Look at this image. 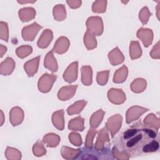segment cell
I'll return each mask as SVG.
<instances>
[{
  "mask_svg": "<svg viewBox=\"0 0 160 160\" xmlns=\"http://www.w3.org/2000/svg\"><path fill=\"white\" fill-rule=\"evenodd\" d=\"M156 11H157V12H156V14H157V17H158V19L159 20V4H158V6H157V7H156Z\"/></svg>",
  "mask_w": 160,
  "mask_h": 160,
  "instance_id": "f907efd6",
  "label": "cell"
},
{
  "mask_svg": "<svg viewBox=\"0 0 160 160\" xmlns=\"http://www.w3.org/2000/svg\"><path fill=\"white\" fill-rule=\"evenodd\" d=\"M80 153V149H73L67 146H62L61 154L64 159H73L76 158Z\"/></svg>",
  "mask_w": 160,
  "mask_h": 160,
  "instance_id": "cb8c5ba5",
  "label": "cell"
},
{
  "mask_svg": "<svg viewBox=\"0 0 160 160\" xmlns=\"http://www.w3.org/2000/svg\"><path fill=\"white\" fill-rule=\"evenodd\" d=\"M40 56H37L24 63V69L29 77L33 76L38 71Z\"/></svg>",
  "mask_w": 160,
  "mask_h": 160,
  "instance_id": "7c38bea8",
  "label": "cell"
},
{
  "mask_svg": "<svg viewBox=\"0 0 160 160\" xmlns=\"http://www.w3.org/2000/svg\"><path fill=\"white\" fill-rule=\"evenodd\" d=\"M137 37L141 40L144 46L146 48L149 47L152 42L153 32L148 28H141L137 31Z\"/></svg>",
  "mask_w": 160,
  "mask_h": 160,
  "instance_id": "52a82bcc",
  "label": "cell"
},
{
  "mask_svg": "<svg viewBox=\"0 0 160 160\" xmlns=\"http://www.w3.org/2000/svg\"><path fill=\"white\" fill-rule=\"evenodd\" d=\"M112 154L115 158L120 160H126L129 158V155L126 152H120L116 147H114L112 149Z\"/></svg>",
  "mask_w": 160,
  "mask_h": 160,
  "instance_id": "b9f144b4",
  "label": "cell"
},
{
  "mask_svg": "<svg viewBox=\"0 0 160 160\" xmlns=\"http://www.w3.org/2000/svg\"><path fill=\"white\" fill-rule=\"evenodd\" d=\"M142 55V50L138 41H131L129 46V56L131 59H136Z\"/></svg>",
  "mask_w": 160,
  "mask_h": 160,
  "instance_id": "f1b7e54d",
  "label": "cell"
},
{
  "mask_svg": "<svg viewBox=\"0 0 160 160\" xmlns=\"http://www.w3.org/2000/svg\"><path fill=\"white\" fill-rule=\"evenodd\" d=\"M56 78L57 76L53 74H44L38 81V87L39 91L43 93H46L50 91L53 83L56 79Z\"/></svg>",
  "mask_w": 160,
  "mask_h": 160,
  "instance_id": "7a4b0ae2",
  "label": "cell"
},
{
  "mask_svg": "<svg viewBox=\"0 0 160 160\" xmlns=\"http://www.w3.org/2000/svg\"><path fill=\"white\" fill-rule=\"evenodd\" d=\"M77 88V85L66 86L61 88L58 92V98L61 101L69 100L74 96Z\"/></svg>",
  "mask_w": 160,
  "mask_h": 160,
  "instance_id": "30bf717a",
  "label": "cell"
},
{
  "mask_svg": "<svg viewBox=\"0 0 160 160\" xmlns=\"http://www.w3.org/2000/svg\"><path fill=\"white\" fill-rule=\"evenodd\" d=\"M122 117L119 114H114L108 119L106 128H107L108 131L110 132L112 138H113L120 129L122 125Z\"/></svg>",
  "mask_w": 160,
  "mask_h": 160,
  "instance_id": "3957f363",
  "label": "cell"
},
{
  "mask_svg": "<svg viewBox=\"0 0 160 160\" xmlns=\"http://www.w3.org/2000/svg\"><path fill=\"white\" fill-rule=\"evenodd\" d=\"M107 1L103 0L96 1L92 6V11L96 13H102L106 11Z\"/></svg>",
  "mask_w": 160,
  "mask_h": 160,
  "instance_id": "836d02e7",
  "label": "cell"
},
{
  "mask_svg": "<svg viewBox=\"0 0 160 160\" xmlns=\"http://www.w3.org/2000/svg\"><path fill=\"white\" fill-rule=\"evenodd\" d=\"M137 132H136V133H137ZM136 133L134 134V136H135L134 137H133L132 139H131L130 140H129L127 142L126 146L128 148H132V147L134 146L142 139V135L141 134H136Z\"/></svg>",
  "mask_w": 160,
  "mask_h": 160,
  "instance_id": "7bdbcfd3",
  "label": "cell"
},
{
  "mask_svg": "<svg viewBox=\"0 0 160 160\" xmlns=\"http://www.w3.org/2000/svg\"><path fill=\"white\" fill-rule=\"evenodd\" d=\"M159 147V144L157 141H152L146 144L142 148V151L144 152H151L156 151Z\"/></svg>",
  "mask_w": 160,
  "mask_h": 160,
  "instance_id": "60d3db41",
  "label": "cell"
},
{
  "mask_svg": "<svg viewBox=\"0 0 160 160\" xmlns=\"http://www.w3.org/2000/svg\"><path fill=\"white\" fill-rule=\"evenodd\" d=\"M32 51V48L31 46L22 45L18 47L16 49V53L19 58L23 59L28 56L30 54H31Z\"/></svg>",
  "mask_w": 160,
  "mask_h": 160,
  "instance_id": "d6a6232c",
  "label": "cell"
},
{
  "mask_svg": "<svg viewBox=\"0 0 160 160\" xmlns=\"http://www.w3.org/2000/svg\"><path fill=\"white\" fill-rule=\"evenodd\" d=\"M104 114L105 112L104 111H102V109H99L92 114L89 121L90 126H91V128H96L99 126L104 118Z\"/></svg>",
  "mask_w": 160,
  "mask_h": 160,
  "instance_id": "4dcf8cb0",
  "label": "cell"
},
{
  "mask_svg": "<svg viewBox=\"0 0 160 160\" xmlns=\"http://www.w3.org/2000/svg\"><path fill=\"white\" fill-rule=\"evenodd\" d=\"M69 45L70 42L69 39L66 37L61 36L56 40L52 49L55 52L62 54L68 50Z\"/></svg>",
  "mask_w": 160,
  "mask_h": 160,
  "instance_id": "8fae6325",
  "label": "cell"
},
{
  "mask_svg": "<svg viewBox=\"0 0 160 160\" xmlns=\"http://www.w3.org/2000/svg\"><path fill=\"white\" fill-rule=\"evenodd\" d=\"M68 138L69 142L73 145L76 146H79L82 144V141L79 134L75 132H72L69 133Z\"/></svg>",
  "mask_w": 160,
  "mask_h": 160,
  "instance_id": "ab89813d",
  "label": "cell"
},
{
  "mask_svg": "<svg viewBox=\"0 0 160 160\" xmlns=\"http://www.w3.org/2000/svg\"><path fill=\"white\" fill-rule=\"evenodd\" d=\"M88 31L94 36H100L103 32L104 26L102 18L99 16L89 17L86 21Z\"/></svg>",
  "mask_w": 160,
  "mask_h": 160,
  "instance_id": "6da1fadb",
  "label": "cell"
},
{
  "mask_svg": "<svg viewBox=\"0 0 160 160\" xmlns=\"http://www.w3.org/2000/svg\"><path fill=\"white\" fill-rule=\"evenodd\" d=\"M78 61H75L70 64L63 74L64 79L69 83H71L75 81L78 78Z\"/></svg>",
  "mask_w": 160,
  "mask_h": 160,
  "instance_id": "ba28073f",
  "label": "cell"
},
{
  "mask_svg": "<svg viewBox=\"0 0 160 160\" xmlns=\"http://www.w3.org/2000/svg\"><path fill=\"white\" fill-rule=\"evenodd\" d=\"M7 51V48L4 46H3L2 44L0 45V56L1 58H2L3 56V55Z\"/></svg>",
  "mask_w": 160,
  "mask_h": 160,
  "instance_id": "7dc6e473",
  "label": "cell"
},
{
  "mask_svg": "<svg viewBox=\"0 0 160 160\" xmlns=\"http://www.w3.org/2000/svg\"><path fill=\"white\" fill-rule=\"evenodd\" d=\"M109 62L112 66H116L122 63L124 61V56L118 47H116L108 54Z\"/></svg>",
  "mask_w": 160,
  "mask_h": 160,
  "instance_id": "9a60e30c",
  "label": "cell"
},
{
  "mask_svg": "<svg viewBox=\"0 0 160 160\" xmlns=\"http://www.w3.org/2000/svg\"><path fill=\"white\" fill-rule=\"evenodd\" d=\"M0 38L1 39L5 41L6 42L8 41V39H9L8 26L6 22H3V21L0 22Z\"/></svg>",
  "mask_w": 160,
  "mask_h": 160,
  "instance_id": "f35d334b",
  "label": "cell"
},
{
  "mask_svg": "<svg viewBox=\"0 0 160 160\" xmlns=\"http://www.w3.org/2000/svg\"><path fill=\"white\" fill-rule=\"evenodd\" d=\"M138 131V129H128V131H126L124 133V136L123 138L124 139H128L130 138H131L132 136H134L136 132Z\"/></svg>",
  "mask_w": 160,
  "mask_h": 160,
  "instance_id": "bcb514c9",
  "label": "cell"
},
{
  "mask_svg": "<svg viewBox=\"0 0 160 160\" xmlns=\"http://www.w3.org/2000/svg\"><path fill=\"white\" fill-rule=\"evenodd\" d=\"M4 114L2 111H1V126H2L4 123Z\"/></svg>",
  "mask_w": 160,
  "mask_h": 160,
  "instance_id": "681fc988",
  "label": "cell"
},
{
  "mask_svg": "<svg viewBox=\"0 0 160 160\" xmlns=\"http://www.w3.org/2000/svg\"><path fill=\"white\" fill-rule=\"evenodd\" d=\"M41 28L42 26L36 22L24 27L22 30V37L23 39L27 41H33Z\"/></svg>",
  "mask_w": 160,
  "mask_h": 160,
  "instance_id": "277c9868",
  "label": "cell"
},
{
  "mask_svg": "<svg viewBox=\"0 0 160 160\" xmlns=\"http://www.w3.org/2000/svg\"><path fill=\"white\" fill-rule=\"evenodd\" d=\"M18 15L22 22H28L34 19L36 16V10L33 8H23L19 10Z\"/></svg>",
  "mask_w": 160,
  "mask_h": 160,
  "instance_id": "ac0fdd59",
  "label": "cell"
},
{
  "mask_svg": "<svg viewBox=\"0 0 160 160\" xmlns=\"http://www.w3.org/2000/svg\"><path fill=\"white\" fill-rule=\"evenodd\" d=\"M66 2L68 3V4L69 5V6L71 8L75 9V8H78L79 6H81V1L79 0H74V1H67Z\"/></svg>",
  "mask_w": 160,
  "mask_h": 160,
  "instance_id": "f6af8a7d",
  "label": "cell"
},
{
  "mask_svg": "<svg viewBox=\"0 0 160 160\" xmlns=\"http://www.w3.org/2000/svg\"><path fill=\"white\" fill-rule=\"evenodd\" d=\"M109 74V70L98 72L97 73V78H96L97 82L101 86L105 85L108 82Z\"/></svg>",
  "mask_w": 160,
  "mask_h": 160,
  "instance_id": "8d00e7d4",
  "label": "cell"
},
{
  "mask_svg": "<svg viewBox=\"0 0 160 160\" xmlns=\"http://www.w3.org/2000/svg\"><path fill=\"white\" fill-rule=\"evenodd\" d=\"M53 49L50 51L46 55L44 61V66L51 72H56L58 69V65L56 58L54 56Z\"/></svg>",
  "mask_w": 160,
  "mask_h": 160,
  "instance_id": "e0dca14e",
  "label": "cell"
},
{
  "mask_svg": "<svg viewBox=\"0 0 160 160\" xmlns=\"http://www.w3.org/2000/svg\"><path fill=\"white\" fill-rule=\"evenodd\" d=\"M5 156L9 160H19L21 158V153L19 150L9 146L6 149Z\"/></svg>",
  "mask_w": 160,
  "mask_h": 160,
  "instance_id": "1f68e13d",
  "label": "cell"
},
{
  "mask_svg": "<svg viewBox=\"0 0 160 160\" xmlns=\"http://www.w3.org/2000/svg\"><path fill=\"white\" fill-rule=\"evenodd\" d=\"M146 85V81L144 79L137 78L131 82L130 88L132 92L135 93H140L145 90Z\"/></svg>",
  "mask_w": 160,
  "mask_h": 160,
  "instance_id": "d4e9b609",
  "label": "cell"
},
{
  "mask_svg": "<svg viewBox=\"0 0 160 160\" xmlns=\"http://www.w3.org/2000/svg\"><path fill=\"white\" fill-rule=\"evenodd\" d=\"M109 141V137L108 132V129L105 127L99 131L94 148L98 151H102L104 147V144Z\"/></svg>",
  "mask_w": 160,
  "mask_h": 160,
  "instance_id": "5bb4252c",
  "label": "cell"
},
{
  "mask_svg": "<svg viewBox=\"0 0 160 160\" xmlns=\"http://www.w3.org/2000/svg\"><path fill=\"white\" fill-rule=\"evenodd\" d=\"M81 81L85 86H89L92 81V70L89 66H83L81 68Z\"/></svg>",
  "mask_w": 160,
  "mask_h": 160,
  "instance_id": "ffe728a7",
  "label": "cell"
},
{
  "mask_svg": "<svg viewBox=\"0 0 160 160\" xmlns=\"http://www.w3.org/2000/svg\"><path fill=\"white\" fill-rule=\"evenodd\" d=\"M97 133V131L95 128H91L89 130L86 138V142H85V146L87 148H91L93 145V139L95 135Z\"/></svg>",
  "mask_w": 160,
  "mask_h": 160,
  "instance_id": "74e56055",
  "label": "cell"
},
{
  "mask_svg": "<svg viewBox=\"0 0 160 160\" xmlns=\"http://www.w3.org/2000/svg\"><path fill=\"white\" fill-rule=\"evenodd\" d=\"M151 16L148 7L145 6L142 8L139 13V19L142 24H146L149 21V17Z\"/></svg>",
  "mask_w": 160,
  "mask_h": 160,
  "instance_id": "d590c367",
  "label": "cell"
},
{
  "mask_svg": "<svg viewBox=\"0 0 160 160\" xmlns=\"http://www.w3.org/2000/svg\"><path fill=\"white\" fill-rule=\"evenodd\" d=\"M16 66V63L12 58H7L6 59L1 63L0 65V73L4 76H8L11 74Z\"/></svg>",
  "mask_w": 160,
  "mask_h": 160,
  "instance_id": "2e32d148",
  "label": "cell"
},
{
  "mask_svg": "<svg viewBox=\"0 0 160 160\" xmlns=\"http://www.w3.org/2000/svg\"><path fill=\"white\" fill-rule=\"evenodd\" d=\"M32 152L36 156L40 157L46 153V149H45L43 144L41 141H38L32 147Z\"/></svg>",
  "mask_w": 160,
  "mask_h": 160,
  "instance_id": "e575fe53",
  "label": "cell"
},
{
  "mask_svg": "<svg viewBox=\"0 0 160 160\" xmlns=\"http://www.w3.org/2000/svg\"><path fill=\"white\" fill-rule=\"evenodd\" d=\"M128 68L123 65L120 68L116 70L113 77V82L115 83H122L124 82L128 77Z\"/></svg>",
  "mask_w": 160,
  "mask_h": 160,
  "instance_id": "7402d4cb",
  "label": "cell"
},
{
  "mask_svg": "<svg viewBox=\"0 0 160 160\" xmlns=\"http://www.w3.org/2000/svg\"><path fill=\"white\" fill-rule=\"evenodd\" d=\"M53 33L51 29H46L44 30L38 41V46L42 49L46 48L51 43Z\"/></svg>",
  "mask_w": 160,
  "mask_h": 160,
  "instance_id": "4fadbf2b",
  "label": "cell"
},
{
  "mask_svg": "<svg viewBox=\"0 0 160 160\" xmlns=\"http://www.w3.org/2000/svg\"><path fill=\"white\" fill-rule=\"evenodd\" d=\"M36 1H18V2L21 4H26V3H34Z\"/></svg>",
  "mask_w": 160,
  "mask_h": 160,
  "instance_id": "c3c4849f",
  "label": "cell"
},
{
  "mask_svg": "<svg viewBox=\"0 0 160 160\" xmlns=\"http://www.w3.org/2000/svg\"><path fill=\"white\" fill-rule=\"evenodd\" d=\"M61 141L60 137L54 133H48L46 134L42 139L44 143L46 144L48 147L55 148L56 147Z\"/></svg>",
  "mask_w": 160,
  "mask_h": 160,
  "instance_id": "603a6c76",
  "label": "cell"
},
{
  "mask_svg": "<svg viewBox=\"0 0 160 160\" xmlns=\"http://www.w3.org/2000/svg\"><path fill=\"white\" fill-rule=\"evenodd\" d=\"M84 119L80 116L76 117L69 121L68 128L72 131H82L84 129Z\"/></svg>",
  "mask_w": 160,
  "mask_h": 160,
  "instance_id": "484cf974",
  "label": "cell"
},
{
  "mask_svg": "<svg viewBox=\"0 0 160 160\" xmlns=\"http://www.w3.org/2000/svg\"><path fill=\"white\" fill-rule=\"evenodd\" d=\"M24 116L23 110L21 108L14 107L9 112V121L13 126H16L22 122Z\"/></svg>",
  "mask_w": 160,
  "mask_h": 160,
  "instance_id": "9c48e42d",
  "label": "cell"
},
{
  "mask_svg": "<svg viewBox=\"0 0 160 160\" xmlns=\"http://www.w3.org/2000/svg\"><path fill=\"white\" fill-rule=\"evenodd\" d=\"M84 44L88 50L93 49L97 46V41L95 36L88 30L84 35Z\"/></svg>",
  "mask_w": 160,
  "mask_h": 160,
  "instance_id": "4316f807",
  "label": "cell"
},
{
  "mask_svg": "<svg viewBox=\"0 0 160 160\" xmlns=\"http://www.w3.org/2000/svg\"><path fill=\"white\" fill-rule=\"evenodd\" d=\"M52 122L53 125L58 129L62 131L64 128V111L60 109L54 112L52 115Z\"/></svg>",
  "mask_w": 160,
  "mask_h": 160,
  "instance_id": "d6986e66",
  "label": "cell"
},
{
  "mask_svg": "<svg viewBox=\"0 0 160 160\" xmlns=\"http://www.w3.org/2000/svg\"><path fill=\"white\" fill-rule=\"evenodd\" d=\"M144 124L146 126L149 128H152L158 132L160 126V120L155 114L151 113L148 114L144 119Z\"/></svg>",
  "mask_w": 160,
  "mask_h": 160,
  "instance_id": "44dd1931",
  "label": "cell"
},
{
  "mask_svg": "<svg viewBox=\"0 0 160 160\" xmlns=\"http://www.w3.org/2000/svg\"><path fill=\"white\" fill-rule=\"evenodd\" d=\"M53 16L55 20L61 21L66 18V11L65 6L63 4L56 5L52 10Z\"/></svg>",
  "mask_w": 160,
  "mask_h": 160,
  "instance_id": "f546056e",
  "label": "cell"
},
{
  "mask_svg": "<svg viewBox=\"0 0 160 160\" xmlns=\"http://www.w3.org/2000/svg\"><path fill=\"white\" fill-rule=\"evenodd\" d=\"M87 101L85 100H80L75 102L67 109V112L69 115L76 114L80 113L86 106Z\"/></svg>",
  "mask_w": 160,
  "mask_h": 160,
  "instance_id": "83f0119b",
  "label": "cell"
},
{
  "mask_svg": "<svg viewBox=\"0 0 160 160\" xmlns=\"http://www.w3.org/2000/svg\"><path fill=\"white\" fill-rule=\"evenodd\" d=\"M148 111V109L139 106H134L129 108L126 112V123L129 124L131 122L139 119L144 112Z\"/></svg>",
  "mask_w": 160,
  "mask_h": 160,
  "instance_id": "5b68a950",
  "label": "cell"
},
{
  "mask_svg": "<svg viewBox=\"0 0 160 160\" xmlns=\"http://www.w3.org/2000/svg\"><path fill=\"white\" fill-rule=\"evenodd\" d=\"M150 56L153 59H158L160 58V52H159V41L153 46L151 51L150 52Z\"/></svg>",
  "mask_w": 160,
  "mask_h": 160,
  "instance_id": "ee69618b",
  "label": "cell"
},
{
  "mask_svg": "<svg viewBox=\"0 0 160 160\" xmlns=\"http://www.w3.org/2000/svg\"><path fill=\"white\" fill-rule=\"evenodd\" d=\"M108 98L114 104H121L126 101V94L121 89L111 88L108 92Z\"/></svg>",
  "mask_w": 160,
  "mask_h": 160,
  "instance_id": "8992f818",
  "label": "cell"
}]
</instances>
